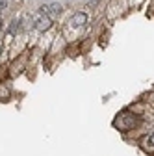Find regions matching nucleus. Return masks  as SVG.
Here are the masks:
<instances>
[{
    "label": "nucleus",
    "instance_id": "nucleus-1",
    "mask_svg": "<svg viewBox=\"0 0 154 156\" xmlns=\"http://www.w3.org/2000/svg\"><path fill=\"white\" fill-rule=\"evenodd\" d=\"M50 26H52V19L47 13H41L39 17H35V21H33V28L35 30L47 32V30H50Z\"/></svg>",
    "mask_w": 154,
    "mask_h": 156
},
{
    "label": "nucleus",
    "instance_id": "nucleus-2",
    "mask_svg": "<svg viewBox=\"0 0 154 156\" xmlns=\"http://www.w3.org/2000/svg\"><path fill=\"white\" fill-rule=\"evenodd\" d=\"M61 9H63L61 4H48V6H43V8H41V13H47V15H48V13H52V15H60Z\"/></svg>",
    "mask_w": 154,
    "mask_h": 156
},
{
    "label": "nucleus",
    "instance_id": "nucleus-3",
    "mask_svg": "<svg viewBox=\"0 0 154 156\" xmlns=\"http://www.w3.org/2000/svg\"><path fill=\"white\" fill-rule=\"evenodd\" d=\"M86 23H87V15L86 13H76L71 19V24H74V26H84Z\"/></svg>",
    "mask_w": 154,
    "mask_h": 156
},
{
    "label": "nucleus",
    "instance_id": "nucleus-4",
    "mask_svg": "<svg viewBox=\"0 0 154 156\" xmlns=\"http://www.w3.org/2000/svg\"><path fill=\"white\" fill-rule=\"evenodd\" d=\"M145 143H150V149H149V151H150V152H154V134L150 136V138H147V140H145Z\"/></svg>",
    "mask_w": 154,
    "mask_h": 156
},
{
    "label": "nucleus",
    "instance_id": "nucleus-5",
    "mask_svg": "<svg viewBox=\"0 0 154 156\" xmlns=\"http://www.w3.org/2000/svg\"><path fill=\"white\" fill-rule=\"evenodd\" d=\"M19 30V21H13L11 23V28H9V34H15Z\"/></svg>",
    "mask_w": 154,
    "mask_h": 156
},
{
    "label": "nucleus",
    "instance_id": "nucleus-6",
    "mask_svg": "<svg viewBox=\"0 0 154 156\" xmlns=\"http://www.w3.org/2000/svg\"><path fill=\"white\" fill-rule=\"evenodd\" d=\"M4 6H6V2H2V4H0V8H4Z\"/></svg>",
    "mask_w": 154,
    "mask_h": 156
},
{
    "label": "nucleus",
    "instance_id": "nucleus-7",
    "mask_svg": "<svg viewBox=\"0 0 154 156\" xmlns=\"http://www.w3.org/2000/svg\"><path fill=\"white\" fill-rule=\"evenodd\" d=\"M0 26H2V19H0Z\"/></svg>",
    "mask_w": 154,
    "mask_h": 156
}]
</instances>
